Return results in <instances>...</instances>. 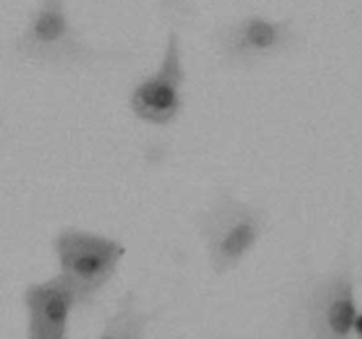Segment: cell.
<instances>
[{
	"label": "cell",
	"mask_w": 362,
	"mask_h": 339,
	"mask_svg": "<svg viewBox=\"0 0 362 339\" xmlns=\"http://www.w3.org/2000/svg\"><path fill=\"white\" fill-rule=\"evenodd\" d=\"M11 54L27 64L61 71L95 69L124 57L123 50L98 48L87 41L73 25L66 0H40L13 40Z\"/></svg>",
	"instance_id": "obj_1"
},
{
	"label": "cell",
	"mask_w": 362,
	"mask_h": 339,
	"mask_svg": "<svg viewBox=\"0 0 362 339\" xmlns=\"http://www.w3.org/2000/svg\"><path fill=\"white\" fill-rule=\"evenodd\" d=\"M214 274L226 275L242 267L267 233V212L261 206L221 192L196 219Z\"/></svg>",
	"instance_id": "obj_2"
},
{
	"label": "cell",
	"mask_w": 362,
	"mask_h": 339,
	"mask_svg": "<svg viewBox=\"0 0 362 339\" xmlns=\"http://www.w3.org/2000/svg\"><path fill=\"white\" fill-rule=\"evenodd\" d=\"M59 275L76 295L78 309L95 306L124 260L127 247L114 236L68 226L52 239Z\"/></svg>",
	"instance_id": "obj_3"
},
{
	"label": "cell",
	"mask_w": 362,
	"mask_h": 339,
	"mask_svg": "<svg viewBox=\"0 0 362 339\" xmlns=\"http://www.w3.org/2000/svg\"><path fill=\"white\" fill-rule=\"evenodd\" d=\"M357 279L350 258L313 279L298 306L295 339H354Z\"/></svg>",
	"instance_id": "obj_4"
},
{
	"label": "cell",
	"mask_w": 362,
	"mask_h": 339,
	"mask_svg": "<svg viewBox=\"0 0 362 339\" xmlns=\"http://www.w3.org/2000/svg\"><path fill=\"white\" fill-rule=\"evenodd\" d=\"M211 47L224 68L252 69L297 54L302 48V33L291 18L249 13L217 27Z\"/></svg>",
	"instance_id": "obj_5"
},
{
	"label": "cell",
	"mask_w": 362,
	"mask_h": 339,
	"mask_svg": "<svg viewBox=\"0 0 362 339\" xmlns=\"http://www.w3.org/2000/svg\"><path fill=\"white\" fill-rule=\"evenodd\" d=\"M187 68L183 41L169 29L162 59L156 69L139 79L128 94L132 116L153 128H169L185 110Z\"/></svg>",
	"instance_id": "obj_6"
},
{
	"label": "cell",
	"mask_w": 362,
	"mask_h": 339,
	"mask_svg": "<svg viewBox=\"0 0 362 339\" xmlns=\"http://www.w3.org/2000/svg\"><path fill=\"white\" fill-rule=\"evenodd\" d=\"M22 300L27 316L25 339H69V320L78 304L73 288L61 275L30 282Z\"/></svg>",
	"instance_id": "obj_7"
},
{
	"label": "cell",
	"mask_w": 362,
	"mask_h": 339,
	"mask_svg": "<svg viewBox=\"0 0 362 339\" xmlns=\"http://www.w3.org/2000/svg\"><path fill=\"white\" fill-rule=\"evenodd\" d=\"M151 313H146L139 307L134 292H127L119 299L116 311L107 318L102 334L96 339H144Z\"/></svg>",
	"instance_id": "obj_8"
},
{
	"label": "cell",
	"mask_w": 362,
	"mask_h": 339,
	"mask_svg": "<svg viewBox=\"0 0 362 339\" xmlns=\"http://www.w3.org/2000/svg\"><path fill=\"white\" fill-rule=\"evenodd\" d=\"M158 11L165 22L170 23V29H183L190 27L197 16V8L194 0H156Z\"/></svg>",
	"instance_id": "obj_9"
},
{
	"label": "cell",
	"mask_w": 362,
	"mask_h": 339,
	"mask_svg": "<svg viewBox=\"0 0 362 339\" xmlns=\"http://www.w3.org/2000/svg\"><path fill=\"white\" fill-rule=\"evenodd\" d=\"M354 339H362V311H358L354 321Z\"/></svg>",
	"instance_id": "obj_10"
}]
</instances>
